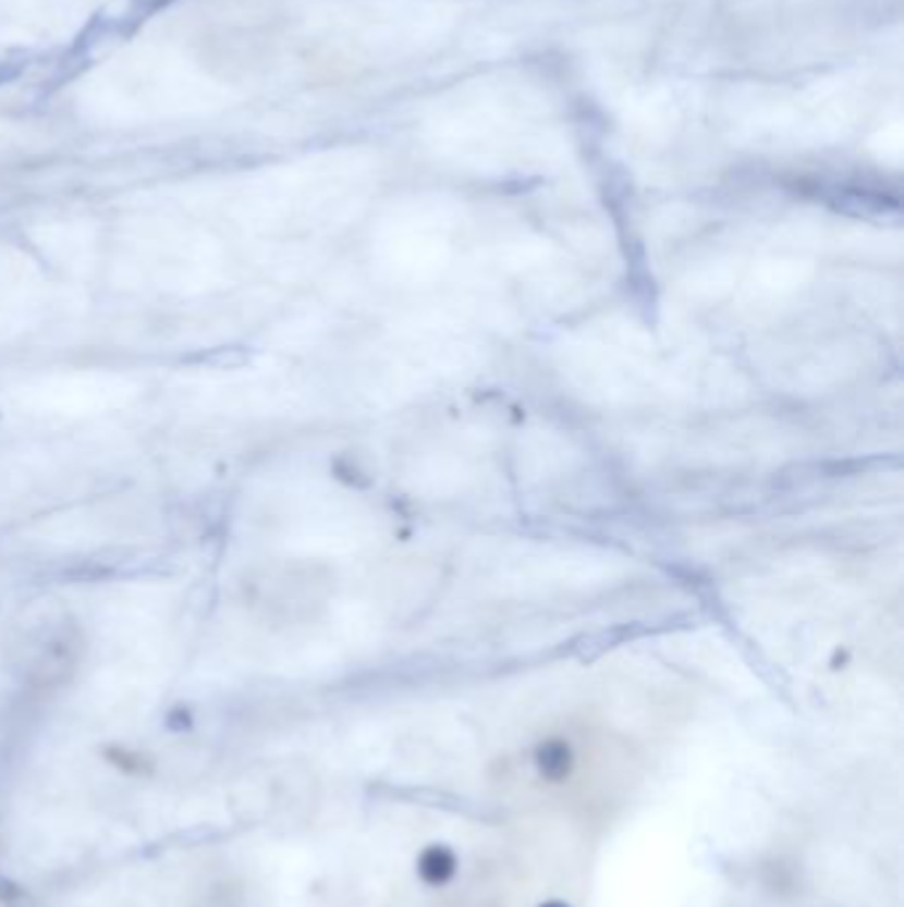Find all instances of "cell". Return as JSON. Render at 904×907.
I'll list each match as a JSON object with an SVG mask.
<instances>
[{"label":"cell","mask_w":904,"mask_h":907,"mask_svg":"<svg viewBox=\"0 0 904 907\" xmlns=\"http://www.w3.org/2000/svg\"><path fill=\"white\" fill-rule=\"evenodd\" d=\"M543 907H567V905H560V903H549V905H543Z\"/></svg>","instance_id":"3957f363"},{"label":"cell","mask_w":904,"mask_h":907,"mask_svg":"<svg viewBox=\"0 0 904 907\" xmlns=\"http://www.w3.org/2000/svg\"><path fill=\"white\" fill-rule=\"evenodd\" d=\"M419 875H423L425 884L441 886L445 881L454 879L456 873V857L454 851L445 849V846H430V849L423 851L419 857Z\"/></svg>","instance_id":"7a4b0ae2"},{"label":"cell","mask_w":904,"mask_h":907,"mask_svg":"<svg viewBox=\"0 0 904 907\" xmlns=\"http://www.w3.org/2000/svg\"><path fill=\"white\" fill-rule=\"evenodd\" d=\"M573 764H576V757H573L571 743L563 738H549L536 748V767H539L541 777H547V781H565L571 775Z\"/></svg>","instance_id":"6da1fadb"}]
</instances>
